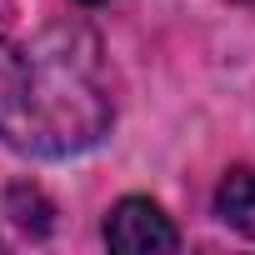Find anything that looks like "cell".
I'll use <instances>...</instances> for the list:
<instances>
[{
	"label": "cell",
	"instance_id": "4",
	"mask_svg": "<svg viewBox=\"0 0 255 255\" xmlns=\"http://www.w3.org/2000/svg\"><path fill=\"white\" fill-rule=\"evenodd\" d=\"M245 5H255V0H245Z\"/></svg>",
	"mask_w": 255,
	"mask_h": 255
},
{
	"label": "cell",
	"instance_id": "1",
	"mask_svg": "<svg viewBox=\"0 0 255 255\" xmlns=\"http://www.w3.org/2000/svg\"><path fill=\"white\" fill-rule=\"evenodd\" d=\"M110 125V100L90 65L60 45L0 40V135L30 155H75Z\"/></svg>",
	"mask_w": 255,
	"mask_h": 255
},
{
	"label": "cell",
	"instance_id": "2",
	"mask_svg": "<svg viewBox=\"0 0 255 255\" xmlns=\"http://www.w3.org/2000/svg\"><path fill=\"white\" fill-rule=\"evenodd\" d=\"M105 245L120 255H165L180 245L175 225L165 220V210L145 195H125L110 215H105Z\"/></svg>",
	"mask_w": 255,
	"mask_h": 255
},
{
	"label": "cell",
	"instance_id": "5",
	"mask_svg": "<svg viewBox=\"0 0 255 255\" xmlns=\"http://www.w3.org/2000/svg\"><path fill=\"white\" fill-rule=\"evenodd\" d=\"M90 5H95V0H90Z\"/></svg>",
	"mask_w": 255,
	"mask_h": 255
},
{
	"label": "cell",
	"instance_id": "3",
	"mask_svg": "<svg viewBox=\"0 0 255 255\" xmlns=\"http://www.w3.org/2000/svg\"><path fill=\"white\" fill-rule=\"evenodd\" d=\"M215 215L240 235H255V170H230L215 190Z\"/></svg>",
	"mask_w": 255,
	"mask_h": 255
}]
</instances>
